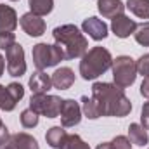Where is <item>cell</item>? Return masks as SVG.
Listing matches in <instances>:
<instances>
[{"label":"cell","instance_id":"obj_36","mask_svg":"<svg viewBox=\"0 0 149 149\" xmlns=\"http://www.w3.org/2000/svg\"><path fill=\"white\" fill-rule=\"evenodd\" d=\"M12 2H16V0H12Z\"/></svg>","mask_w":149,"mask_h":149},{"label":"cell","instance_id":"obj_3","mask_svg":"<svg viewBox=\"0 0 149 149\" xmlns=\"http://www.w3.org/2000/svg\"><path fill=\"white\" fill-rule=\"evenodd\" d=\"M113 64V57L108 49L92 47L87 50L80 61V74L83 80H94L102 73H106Z\"/></svg>","mask_w":149,"mask_h":149},{"label":"cell","instance_id":"obj_6","mask_svg":"<svg viewBox=\"0 0 149 149\" xmlns=\"http://www.w3.org/2000/svg\"><path fill=\"white\" fill-rule=\"evenodd\" d=\"M61 106H63V99L57 95H49V94L31 95V101H30V109L47 118H57L61 113Z\"/></svg>","mask_w":149,"mask_h":149},{"label":"cell","instance_id":"obj_32","mask_svg":"<svg viewBox=\"0 0 149 149\" xmlns=\"http://www.w3.org/2000/svg\"><path fill=\"white\" fill-rule=\"evenodd\" d=\"M141 94H142L146 99H149V76L144 78V81H142V85H141Z\"/></svg>","mask_w":149,"mask_h":149},{"label":"cell","instance_id":"obj_18","mask_svg":"<svg viewBox=\"0 0 149 149\" xmlns=\"http://www.w3.org/2000/svg\"><path fill=\"white\" fill-rule=\"evenodd\" d=\"M128 139H130V142L135 144V146H146L148 141H149V135H148V132H146V128H144L142 125L132 123V125L128 127Z\"/></svg>","mask_w":149,"mask_h":149},{"label":"cell","instance_id":"obj_1","mask_svg":"<svg viewBox=\"0 0 149 149\" xmlns=\"http://www.w3.org/2000/svg\"><path fill=\"white\" fill-rule=\"evenodd\" d=\"M92 99L97 102V108L101 116H116L123 118L132 111V102L125 95L123 88L106 83V81H97L92 85Z\"/></svg>","mask_w":149,"mask_h":149},{"label":"cell","instance_id":"obj_8","mask_svg":"<svg viewBox=\"0 0 149 149\" xmlns=\"http://www.w3.org/2000/svg\"><path fill=\"white\" fill-rule=\"evenodd\" d=\"M61 125L63 127H74L80 123L81 120V106L74 101V99H64L63 106H61Z\"/></svg>","mask_w":149,"mask_h":149},{"label":"cell","instance_id":"obj_22","mask_svg":"<svg viewBox=\"0 0 149 149\" xmlns=\"http://www.w3.org/2000/svg\"><path fill=\"white\" fill-rule=\"evenodd\" d=\"M16 104H17V102L12 99L9 88L3 87V85H0V109H3V111H12V109L16 108Z\"/></svg>","mask_w":149,"mask_h":149},{"label":"cell","instance_id":"obj_24","mask_svg":"<svg viewBox=\"0 0 149 149\" xmlns=\"http://www.w3.org/2000/svg\"><path fill=\"white\" fill-rule=\"evenodd\" d=\"M135 42L141 43L142 47H149V23H142L137 24V30L134 31Z\"/></svg>","mask_w":149,"mask_h":149},{"label":"cell","instance_id":"obj_10","mask_svg":"<svg viewBox=\"0 0 149 149\" xmlns=\"http://www.w3.org/2000/svg\"><path fill=\"white\" fill-rule=\"evenodd\" d=\"M81 30L94 40H104L108 37V24L99 17H87L81 24Z\"/></svg>","mask_w":149,"mask_h":149},{"label":"cell","instance_id":"obj_11","mask_svg":"<svg viewBox=\"0 0 149 149\" xmlns=\"http://www.w3.org/2000/svg\"><path fill=\"white\" fill-rule=\"evenodd\" d=\"M111 30L118 38H127L137 30V23H135L134 19H130L128 16L121 14V16H116V17L113 19Z\"/></svg>","mask_w":149,"mask_h":149},{"label":"cell","instance_id":"obj_5","mask_svg":"<svg viewBox=\"0 0 149 149\" xmlns=\"http://www.w3.org/2000/svg\"><path fill=\"white\" fill-rule=\"evenodd\" d=\"M31 56L38 71L52 68L64 59V54L59 49V45H49V43H37L31 50Z\"/></svg>","mask_w":149,"mask_h":149},{"label":"cell","instance_id":"obj_28","mask_svg":"<svg viewBox=\"0 0 149 149\" xmlns=\"http://www.w3.org/2000/svg\"><path fill=\"white\" fill-rule=\"evenodd\" d=\"M7 88H9V92H10V95H12V99H14L16 102H19V101L23 99V95H24V88H23L21 83L12 81V83L7 85Z\"/></svg>","mask_w":149,"mask_h":149},{"label":"cell","instance_id":"obj_25","mask_svg":"<svg viewBox=\"0 0 149 149\" xmlns=\"http://www.w3.org/2000/svg\"><path fill=\"white\" fill-rule=\"evenodd\" d=\"M21 125L24 128H33L38 125V113H35L33 109H24L21 113Z\"/></svg>","mask_w":149,"mask_h":149},{"label":"cell","instance_id":"obj_34","mask_svg":"<svg viewBox=\"0 0 149 149\" xmlns=\"http://www.w3.org/2000/svg\"><path fill=\"white\" fill-rule=\"evenodd\" d=\"M95 149H111V146H109V142H102V144H99Z\"/></svg>","mask_w":149,"mask_h":149},{"label":"cell","instance_id":"obj_13","mask_svg":"<svg viewBox=\"0 0 149 149\" xmlns=\"http://www.w3.org/2000/svg\"><path fill=\"white\" fill-rule=\"evenodd\" d=\"M30 88H31V94L33 95L47 94L52 88V80H50V76L47 73L37 71V73L31 74V78H30Z\"/></svg>","mask_w":149,"mask_h":149},{"label":"cell","instance_id":"obj_27","mask_svg":"<svg viewBox=\"0 0 149 149\" xmlns=\"http://www.w3.org/2000/svg\"><path fill=\"white\" fill-rule=\"evenodd\" d=\"M135 66H137V73L142 74L144 78H148L149 76V54L141 56L139 61H135Z\"/></svg>","mask_w":149,"mask_h":149},{"label":"cell","instance_id":"obj_21","mask_svg":"<svg viewBox=\"0 0 149 149\" xmlns=\"http://www.w3.org/2000/svg\"><path fill=\"white\" fill-rule=\"evenodd\" d=\"M81 113L87 116V118H90V120H95V118H99L101 116V113H99V108H97V102L90 97H87V95H83L81 97Z\"/></svg>","mask_w":149,"mask_h":149},{"label":"cell","instance_id":"obj_7","mask_svg":"<svg viewBox=\"0 0 149 149\" xmlns=\"http://www.w3.org/2000/svg\"><path fill=\"white\" fill-rule=\"evenodd\" d=\"M5 59H7V73L10 76H21L26 73V61H24V50L23 47L16 42L5 50Z\"/></svg>","mask_w":149,"mask_h":149},{"label":"cell","instance_id":"obj_33","mask_svg":"<svg viewBox=\"0 0 149 149\" xmlns=\"http://www.w3.org/2000/svg\"><path fill=\"white\" fill-rule=\"evenodd\" d=\"M3 70H5V61H3V57H2V54H0V76L3 74Z\"/></svg>","mask_w":149,"mask_h":149},{"label":"cell","instance_id":"obj_20","mask_svg":"<svg viewBox=\"0 0 149 149\" xmlns=\"http://www.w3.org/2000/svg\"><path fill=\"white\" fill-rule=\"evenodd\" d=\"M54 7V0H30V12L37 16H47Z\"/></svg>","mask_w":149,"mask_h":149},{"label":"cell","instance_id":"obj_23","mask_svg":"<svg viewBox=\"0 0 149 149\" xmlns=\"http://www.w3.org/2000/svg\"><path fill=\"white\" fill-rule=\"evenodd\" d=\"M61 149H90V146L80 137V135H76V134H68V137H66V142H64V146Z\"/></svg>","mask_w":149,"mask_h":149},{"label":"cell","instance_id":"obj_16","mask_svg":"<svg viewBox=\"0 0 149 149\" xmlns=\"http://www.w3.org/2000/svg\"><path fill=\"white\" fill-rule=\"evenodd\" d=\"M66 137H68V134H66L64 127H52V128L45 134V141H47V144H49L50 148H54V149H61L63 148L64 142H66Z\"/></svg>","mask_w":149,"mask_h":149},{"label":"cell","instance_id":"obj_31","mask_svg":"<svg viewBox=\"0 0 149 149\" xmlns=\"http://www.w3.org/2000/svg\"><path fill=\"white\" fill-rule=\"evenodd\" d=\"M9 141H10L9 130H7V127L2 123V120H0V146H2V144H7Z\"/></svg>","mask_w":149,"mask_h":149},{"label":"cell","instance_id":"obj_19","mask_svg":"<svg viewBox=\"0 0 149 149\" xmlns=\"http://www.w3.org/2000/svg\"><path fill=\"white\" fill-rule=\"evenodd\" d=\"M125 7L137 17L149 19V0H127Z\"/></svg>","mask_w":149,"mask_h":149},{"label":"cell","instance_id":"obj_35","mask_svg":"<svg viewBox=\"0 0 149 149\" xmlns=\"http://www.w3.org/2000/svg\"><path fill=\"white\" fill-rule=\"evenodd\" d=\"M0 149H14V146H12V144H10V141H9L7 144H2V146H0Z\"/></svg>","mask_w":149,"mask_h":149},{"label":"cell","instance_id":"obj_30","mask_svg":"<svg viewBox=\"0 0 149 149\" xmlns=\"http://www.w3.org/2000/svg\"><path fill=\"white\" fill-rule=\"evenodd\" d=\"M141 125L144 128H149V101L142 106V113H141Z\"/></svg>","mask_w":149,"mask_h":149},{"label":"cell","instance_id":"obj_29","mask_svg":"<svg viewBox=\"0 0 149 149\" xmlns=\"http://www.w3.org/2000/svg\"><path fill=\"white\" fill-rule=\"evenodd\" d=\"M12 43H16V37H14V33H9V31L0 33V49H2V50H7Z\"/></svg>","mask_w":149,"mask_h":149},{"label":"cell","instance_id":"obj_9","mask_svg":"<svg viewBox=\"0 0 149 149\" xmlns=\"http://www.w3.org/2000/svg\"><path fill=\"white\" fill-rule=\"evenodd\" d=\"M19 24L24 30V33L30 37H40L45 33V21L42 19V16H37L33 12L23 14L19 19Z\"/></svg>","mask_w":149,"mask_h":149},{"label":"cell","instance_id":"obj_2","mask_svg":"<svg viewBox=\"0 0 149 149\" xmlns=\"http://www.w3.org/2000/svg\"><path fill=\"white\" fill-rule=\"evenodd\" d=\"M52 37L56 40V45L64 54V59L83 57V54L88 50V42L83 37V33L74 24H63L54 28Z\"/></svg>","mask_w":149,"mask_h":149},{"label":"cell","instance_id":"obj_14","mask_svg":"<svg viewBox=\"0 0 149 149\" xmlns=\"http://www.w3.org/2000/svg\"><path fill=\"white\" fill-rule=\"evenodd\" d=\"M97 9L99 12L108 17V19H114L116 16H121L125 10V5L121 0H97Z\"/></svg>","mask_w":149,"mask_h":149},{"label":"cell","instance_id":"obj_26","mask_svg":"<svg viewBox=\"0 0 149 149\" xmlns=\"http://www.w3.org/2000/svg\"><path fill=\"white\" fill-rule=\"evenodd\" d=\"M109 146H111V149H132V142H130L128 137L118 135V137H114L109 142Z\"/></svg>","mask_w":149,"mask_h":149},{"label":"cell","instance_id":"obj_17","mask_svg":"<svg viewBox=\"0 0 149 149\" xmlns=\"http://www.w3.org/2000/svg\"><path fill=\"white\" fill-rule=\"evenodd\" d=\"M10 144L14 146V149H40L37 139H33L30 134L24 132H17L10 135Z\"/></svg>","mask_w":149,"mask_h":149},{"label":"cell","instance_id":"obj_4","mask_svg":"<svg viewBox=\"0 0 149 149\" xmlns=\"http://www.w3.org/2000/svg\"><path fill=\"white\" fill-rule=\"evenodd\" d=\"M113 70V80H114V85L120 87V88H127L130 87L135 78H137V66H135V61L128 56H120L116 59H113L111 64Z\"/></svg>","mask_w":149,"mask_h":149},{"label":"cell","instance_id":"obj_15","mask_svg":"<svg viewBox=\"0 0 149 149\" xmlns=\"http://www.w3.org/2000/svg\"><path fill=\"white\" fill-rule=\"evenodd\" d=\"M17 26V16L16 10L9 5H0V33L9 31L12 33Z\"/></svg>","mask_w":149,"mask_h":149},{"label":"cell","instance_id":"obj_12","mask_svg":"<svg viewBox=\"0 0 149 149\" xmlns=\"http://www.w3.org/2000/svg\"><path fill=\"white\" fill-rule=\"evenodd\" d=\"M50 80H52V87H56L59 90H68L74 83V73L71 68H59L54 71Z\"/></svg>","mask_w":149,"mask_h":149}]
</instances>
